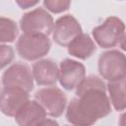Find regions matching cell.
<instances>
[{
	"label": "cell",
	"instance_id": "6da1fadb",
	"mask_svg": "<svg viewBox=\"0 0 126 126\" xmlns=\"http://www.w3.org/2000/svg\"><path fill=\"white\" fill-rule=\"evenodd\" d=\"M74 97L66 109V119L73 126H93L111 112L106 84L95 75L85 77L76 88Z\"/></svg>",
	"mask_w": 126,
	"mask_h": 126
},
{
	"label": "cell",
	"instance_id": "7a4b0ae2",
	"mask_svg": "<svg viewBox=\"0 0 126 126\" xmlns=\"http://www.w3.org/2000/svg\"><path fill=\"white\" fill-rule=\"evenodd\" d=\"M92 34L99 47L104 49L112 48L124 41L125 24L120 18L110 16L101 25L94 28Z\"/></svg>",
	"mask_w": 126,
	"mask_h": 126
},
{
	"label": "cell",
	"instance_id": "3957f363",
	"mask_svg": "<svg viewBox=\"0 0 126 126\" xmlns=\"http://www.w3.org/2000/svg\"><path fill=\"white\" fill-rule=\"evenodd\" d=\"M51 41L47 35L22 33L16 43V49L20 57L27 61L39 60L48 54Z\"/></svg>",
	"mask_w": 126,
	"mask_h": 126
},
{
	"label": "cell",
	"instance_id": "277c9868",
	"mask_svg": "<svg viewBox=\"0 0 126 126\" xmlns=\"http://www.w3.org/2000/svg\"><path fill=\"white\" fill-rule=\"evenodd\" d=\"M100 77L108 82H116L126 77V59L123 52L110 49L102 52L97 60Z\"/></svg>",
	"mask_w": 126,
	"mask_h": 126
},
{
	"label": "cell",
	"instance_id": "5b68a950",
	"mask_svg": "<svg viewBox=\"0 0 126 126\" xmlns=\"http://www.w3.org/2000/svg\"><path fill=\"white\" fill-rule=\"evenodd\" d=\"M54 20L43 8H35L25 13L20 20V29L23 33L49 35L52 32Z\"/></svg>",
	"mask_w": 126,
	"mask_h": 126
},
{
	"label": "cell",
	"instance_id": "8992f818",
	"mask_svg": "<svg viewBox=\"0 0 126 126\" xmlns=\"http://www.w3.org/2000/svg\"><path fill=\"white\" fill-rule=\"evenodd\" d=\"M34 98L44 108L46 114L54 118L61 116L67 105L65 93L56 86L38 89L34 94Z\"/></svg>",
	"mask_w": 126,
	"mask_h": 126
},
{
	"label": "cell",
	"instance_id": "52a82bcc",
	"mask_svg": "<svg viewBox=\"0 0 126 126\" xmlns=\"http://www.w3.org/2000/svg\"><path fill=\"white\" fill-rule=\"evenodd\" d=\"M4 88H19L28 93L33 90V77L31 68L22 62L9 66L2 75Z\"/></svg>",
	"mask_w": 126,
	"mask_h": 126
},
{
	"label": "cell",
	"instance_id": "ba28073f",
	"mask_svg": "<svg viewBox=\"0 0 126 126\" xmlns=\"http://www.w3.org/2000/svg\"><path fill=\"white\" fill-rule=\"evenodd\" d=\"M83 32L79 21L71 14L59 17L53 26L52 39L60 46L67 47L69 43Z\"/></svg>",
	"mask_w": 126,
	"mask_h": 126
},
{
	"label": "cell",
	"instance_id": "9c48e42d",
	"mask_svg": "<svg viewBox=\"0 0 126 126\" xmlns=\"http://www.w3.org/2000/svg\"><path fill=\"white\" fill-rule=\"evenodd\" d=\"M86 77V67L83 63L71 59H63L58 67V81L67 91H72Z\"/></svg>",
	"mask_w": 126,
	"mask_h": 126
},
{
	"label": "cell",
	"instance_id": "30bf717a",
	"mask_svg": "<svg viewBox=\"0 0 126 126\" xmlns=\"http://www.w3.org/2000/svg\"><path fill=\"white\" fill-rule=\"evenodd\" d=\"M29 99V93L22 89L3 88L0 92V111L6 116L14 117Z\"/></svg>",
	"mask_w": 126,
	"mask_h": 126
},
{
	"label": "cell",
	"instance_id": "8fae6325",
	"mask_svg": "<svg viewBox=\"0 0 126 126\" xmlns=\"http://www.w3.org/2000/svg\"><path fill=\"white\" fill-rule=\"evenodd\" d=\"M32 74L38 86H54L58 81V66L51 59H39L33 63Z\"/></svg>",
	"mask_w": 126,
	"mask_h": 126
},
{
	"label": "cell",
	"instance_id": "7c38bea8",
	"mask_svg": "<svg viewBox=\"0 0 126 126\" xmlns=\"http://www.w3.org/2000/svg\"><path fill=\"white\" fill-rule=\"evenodd\" d=\"M45 117L44 108L35 99H29L14 116L19 126H35Z\"/></svg>",
	"mask_w": 126,
	"mask_h": 126
},
{
	"label": "cell",
	"instance_id": "4fadbf2b",
	"mask_svg": "<svg viewBox=\"0 0 126 126\" xmlns=\"http://www.w3.org/2000/svg\"><path fill=\"white\" fill-rule=\"evenodd\" d=\"M68 53L81 60L89 59L96 50L94 39L89 33L82 32L75 39H73L67 46Z\"/></svg>",
	"mask_w": 126,
	"mask_h": 126
},
{
	"label": "cell",
	"instance_id": "5bb4252c",
	"mask_svg": "<svg viewBox=\"0 0 126 126\" xmlns=\"http://www.w3.org/2000/svg\"><path fill=\"white\" fill-rule=\"evenodd\" d=\"M106 90L109 94L110 104L117 111H123L126 107V97H125V79L108 82L106 85Z\"/></svg>",
	"mask_w": 126,
	"mask_h": 126
},
{
	"label": "cell",
	"instance_id": "9a60e30c",
	"mask_svg": "<svg viewBox=\"0 0 126 126\" xmlns=\"http://www.w3.org/2000/svg\"><path fill=\"white\" fill-rule=\"evenodd\" d=\"M19 32L16 22L10 18L0 17V43L13 42Z\"/></svg>",
	"mask_w": 126,
	"mask_h": 126
},
{
	"label": "cell",
	"instance_id": "2e32d148",
	"mask_svg": "<svg viewBox=\"0 0 126 126\" xmlns=\"http://www.w3.org/2000/svg\"><path fill=\"white\" fill-rule=\"evenodd\" d=\"M42 4L46 11H50L52 13L58 14V13L67 11L71 5V1L69 0H44Z\"/></svg>",
	"mask_w": 126,
	"mask_h": 126
},
{
	"label": "cell",
	"instance_id": "e0dca14e",
	"mask_svg": "<svg viewBox=\"0 0 126 126\" xmlns=\"http://www.w3.org/2000/svg\"><path fill=\"white\" fill-rule=\"evenodd\" d=\"M15 57L14 48L8 44L0 43V70L8 66Z\"/></svg>",
	"mask_w": 126,
	"mask_h": 126
},
{
	"label": "cell",
	"instance_id": "ac0fdd59",
	"mask_svg": "<svg viewBox=\"0 0 126 126\" xmlns=\"http://www.w3.org/2000/svg\"><path fill=\"white\" fill-rule=\"evenodd\" d=\"M16 3L20 6L21 9H28L31 8L38 3V1H29V0H24V1H16Z\"/></svg>",
	"mask_w": 126,
	"mask_h": 126
},
{
	"label": "cell",
	"instance_id": "d6986e66",
	"mask_svg": "<svg viewBox=\"0 0 126 126\" xmlns=\"http://www.w3.org/2000/svg\"><path fill=\"white\" fill-rule=\"evenodd\" d=\"M35 126H59L58 122L54 119H50V118H44L42 119L40 122H38Z\"/></svg>",
	"mask_w": 126,
	"mask_h": 126
},
{
	"label": "cell",
	"instance_id": "ffe728a7",
	"mask_svg": "<svg viewBox=\"0 0 126 126\" xmlns=\"http://www.w3.org/2000/svg\"><path fill=\"white\" fill-rule=\"evenodd\" d=\"M64 126H70V125H64Z\"/></svg>",
	"mask_w": 126,
	"mask_h": 126
}]
</instances>
